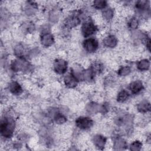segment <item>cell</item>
<instances>
[{
	"label": "cell",
	"instance_id": "cell-26",
	"mask_svg": "<svg viewBox=\"0 0 151 151\" xmlns=\"http://www.w3.org/2000/svg\"><path fill=\"white\" fill-rule=\"evenodd\" d=\"M107 5V2L103 0H97L93 2V6L95 8L100 9H104Z\"/></svg>",
	"mask_w": 151,
	"mask_h": 151
},
{
	"label": "cell",
	"instance_id": "cell-10",
	"mask_svg": "<svg viewBox=\"0 0 151 151\" xmlns=\"http://www.w3.org/2000/svg\"><path fill=\"white\" fill-rule=\"evenodd\" d=\"M93 142L94 146L98 149L102 150L105 146L106 142V138L102 135L97 134L93 137Z\"/></svg>",
	"mask_w": 151,
	"mask_h": 151
},
{
	"label": "cell",
	"instance_id": "cell-27",
	"mask_svg": "<svg viewBox=\"0 0 151 151\" xmlns=\"http://www.w3.org/2000/svg\"><path fill=\"white\" fill-rule=\"evenodd\" d=\"M131 72V69L128 66H124L122 67L118 70V74L120 76H126L130 74Z\"/></svg>",
	"mask_w": 151,
	"mask_h": 151
},
{
	"label": "cell",
	"instance_id": "cell-25",
	"mask_svg": "<svg viewBox=\"0 0 151 151\" xmlns=\"http://www.w3.org/2000/svg\"><path fill=\"white\" fill-rule=\"evenodd\" d=\"M103 17L107 20H110L112 19L113 17V11L111 8H104V9L103 11Z\"/></svg>",
	"mask_w": 151,
	"mask_h": 151
},
{
	"label": "cell",
	"instance_id": "cell-29",
	"mask_svg": "<svg viewBox=\"0 0 151 151\" xmlns=\"http://www.w3.org/2000/svg\"><path fill=\"white\" fill-rule=\"evenodd\" d=\"M35 11H36V6L34 4V3H31V4H29L28 5H27L25 8V11L27 15H32L35 12Z\"/></svg>",
	"mask_w": 151,
	"mask_h": 151
},
{
	"label": "cell",
	"instance_id": "cell-6",
	"mask_svg": "<svg viewBox=\"0 0 151 151\" xmlns=\"http://www.w3.org/2000/svg\"><path fill=\"white\" fill-rule=\"evenodd\" d=\"M54 71L60 74H64L67 68V63L63 59H57L55 60L54 64Z\"/></svg>",
	"mask_w": 151,
	"mask_h": 151
},
{
	"label": "cell",
	"instance_id": "cell-20",
	"mask_svg": "<svg viewBox=\"0 0 151 151\" xmlns=\"http://www.w3.org/2000/svg\"><path fill=\"white\" fill-rule=\"evenodd\" d=\"M149 2L146 0L139 1L136 4V8L141 11L147 10L149 8Z\"/></svg>",
	"mask_w": 151,
	"mask_h": 151
},
{
	"label": "cell",
	"instance_id": "cell-28",
	"mask_svg": "<svg viewBox=\"0 0 151 151\" xmlns=\"http://www.w3.org/2000/svg\"><path fill=\"white\" fill-rule=\"evenodd\" d=\"M142 146V143L139 140H136L131 143L130 146V149L133 151H137L141 149Z\"/></svg>",
	"mask_w": 151,
	"mask_h": 151
},
{
	"label": "cell",
	"instance_id": "cell-2",
	"mask_svg": "<svg viewBox=\"0 0 151 151\" xmlns=\"http://www.w3.org/2000/svg\"><path fill=\"white\" fill-rule=\"evenodd\" d=\"M29 63L23 58H19L14 60L11 64V69L14 71H28L30 68Z\"/></svg>",
	"mask_w": 151,
	"mask_h": 151
},
{
	"label": "cell",
	"instance_id": "cell-9",
	"mask_svg": "<svg viewBox=\"0 0 151 151\" xmlns=\"http://www.w3.org/2000/svg\"><path fill=\"white\" fill-rule=\"evenodd\" d=\"M78 80L76 77L73 74V73H69L67 74L64 78V81L65 85L69 88L75 87L78 83Z\"/></svg>",
	"mask_w": 151,
	"mask_h": 151
},
{
	"label": "cell",
	"instance_id": "cell-24",
	"mask_svg": "<svg viewBox=\"0 0 151 151\" xmlns=\"http://www.w3.org/2000/svg\"><path fill=\"white\" fill-rule=\"evenodd\" d=\"M54 119L58 124H63L67 121L66 117L60 113H56L54 116Z\"/></svg>",
	"mask_w": 151,
	"mask_h": 151
},
{
	"label": "cell",
	"instance_id": "cell-30",
	"mask_svg": "<svg viewBox=\"0 0 151 151\" xmlns=\"http://www.w3.org/2000/svg\"><path fill=\"white\" fill-rule=\"evenodd\" d=\"M129 27L131 29H136L139 25V21L136 18H132L129 22Z\"/></svg>",
	"mask_w": 151,
	"mask_h": 151
},
{
	"label": "cell",
	"instance_id": "cell-14",
	"mask_svg": "<svg viewBox=\"0 0 151 151\" xmlns=\"http://www.w3.org/2000/svg\"><path fill=\"white\" fill-rule=\"evenodd\" d=\"M137 108L140 113H146L150 110V104L147 100H145L138 104Z\"/></svg>",
	"mask_w": 151,
	"mask_h": 151
},
{
	"label": "cell",
	"instance_id": "cell-15",
	"mask_svg": "<svg viewBox=\"0 0 151 151\" xmlns=\"http://www.w3.org/2000/svg\"><path fill=\"white\" fill-rule=\"evenodd\" d=\"M127 146L126 141L121 138H117L114 142V148L115 150H123Z\"/></svg>",
	"mask_w": 151,
	"mask_h": 151
},
{
	"label": "cell",
	"instance_id": "cell-3",
	"mask_svg": "<svg viewBox=\"0 0 151 151\" xmlns=\"http://www.w3.org/2000/svg\"><path fill=\"white\" fill-rule=\"evenodd\" d=\"M97 27L91 21L84 22L81 27V32L84 37H87L96 32Z\"/></svg>",
	"mask_w": 151,
	"mask_h": 151
},
{
	"label": "cell",
	"instance_id": "cell-5",
	"mask_svg": "<svg viewBox=\"0 0 151 151\" xmlns=\"http://www.w3.org/2000/svg\"><path fill=\"white\" fill-rule=\"evenodd\" d=\"M83 47L87 52H93L97 50L99 47V43L96 39L93 38H89L84 41Z\"/></svg>",
	"mask_w": 151,
	"mask_h": 151
},
{
	"label": "cell",
	"instance_id": "cell-19",
	"mask_svg": "<svg viewBox=\"0 0 151 151\" xmlns=\"http://www.w3.org/2000/svg\"><path fill=\"white\" fill-rule=\"evenodd\" d=\"M93 72L91 70V69L83 70L82 72L81 75V79L82 80H86V81H91L93 78L94 76Z\"/></svg>",
	"mask_w": 151,
	"mask_h": 151
},
{
	"label": "cell",
	"instance_id": "cell-12",
	"mask_svg": "<svg viewBox=\"0 0 151 151\" xmlns=\"http://www.w3.org/2000/svg\"><path fill=\"white\" fill-rule=\"evenodd\" d=\"M129 88L133 93L136 94L140 91L143 88V85L142 81L139 80H136L130 84Z\"/></svg>",
	"mask_w": 151,
	"mask_h": 151
},
{
	"label": "cell",
	"instance_id": "cell-31",
	"mask_svg": "<svg viewBox=\"0 0 151 151\" xmlns=\"http://www.w3.org/2000/svg\"><path fill=\"white\" fill-rule=\"evenodd\" d=\"M58 18V14H56L55 12H52L51 15H50V19L51 21H54V20L56 21L57 20Z\"/></svg>",
	"mask_w": 151,
	"mask_h": 151
},
{
	"label": "cell",
	"instance_id": "cell-13",
	"mask_svg": "<svg viewBox=\"0 0 151 151\" xmlns=\"http://www.w3.org/2000/svg\"><path fill=\"white\" fill-rule=\"evenodd\" d=\"M9 90L15 95L20 94L22 92V88L20 84L17 81H12L9 85Z\"/></svg>",
	"mask_w": 151,
	"mask_h": 151
},
{
	"label": "cell",
	"instance_id": "cell-7",
	"mask_svg": "<svg viewBox=\"0 0 151 151\" xmlns=\"http://www.w3.org/2000/svg\"><path fill=\"white\" fill-rule=\"evenodd\" d=\"M80 21L81 20L78 14H73L65 18L64 21V25L66 27L71 28L78 25L80 24Z\"/></svg>",
	"mask_w": 151,
	"mask_h": 151
},
{
	"label": "cell",
	"instance_id": "cell-4",
	"mask_svg": "<svg viewBox=\"0 0 151 151\" xmlns=\"http://www.w3.org/2000/svg\"><path fill=\"white\" fill-rule=\"evenodd\" d=\"M76 124L81 129H87L93 126V122L88 117H79L76 120Z\"/></svg>",
	"mask_w": 151,
	"mask_h": 151
},
{
	"label": "cell",
	"instance_id": "cell-18",
	"mask_svg": "<svg viewBox=\"0 0 151 151\" xmlns=\"http://www.w3.org/2000/svg\"><path fill=\"white\" fill-rule=\"evenodd\" d=\"M99 107L100 106L97 103L91 102L87 104L86 110L89 114H94L99 111Z\"/></svg>",
	"mask_w": 151,
	"mask_h": 151
},
{
	"label": "cell",
	"instance_id": "cell-8",
	"mask_svg": "<svg viewBox=\"0 0 151 151\" xmlns=\"http://www.w3.org/2000/svg\"><path fill=\"white\" fill-rule=\"evenodd\" d=\"M41 42L42 45L45 47H48L52 45L54 42L53 35L48 32L42 33L41 37Z\"/></svg>",
	"mask_w": 151,
	"mask_h": 151
},
{
	"label": "cell",
	"instance_id": "cell-17",
	"mask_svg": "<svg viewBox=\"0 0 151 151\" xmlns=\"http://www.w3.org/2000/svg\"><path fill=\"white\" fill-rule=\"evenodd\" d=\"M150 67V62L147 59H143L139 61L137 64L138 70L140 71H146Z\"/></svg>",
	"mask_w": 151,
	"mask_h": 151
},
{
	"label": "cell",
	"instance_id": "cell-23",
	"mask_svg": "<svg viewBox=\"0 0 151 151\" xmlns=\"http://www.w3.org/2000/svg\"><path fill=\"white\" fill-rule=\"evenodd\" d=\"M14 53L19 58H23L25 54V50L22 45H18L14 49Z\"/></svg>",
	"mask_w": 151,
	"mask_h": 151
},
{
	"label": "cell",
	"instance_id": "cell-11",
	"mask_svg": "<svg viewBox=\"0 0 151 151\" xmlns=\"http://www.w3.org/2000/svg\"><path fill=\"white\" fill-rule=\"evenodd\" d=\"M117 40L116 37L113 35H110L103 40V44L107 47L113 48L117 45Z\"/></svg>",
	"mask_w": 151,
	"mask_h": 151
},
{
	"label": "cell",
	"instance_id": "cell-16",
	"mask_svg": "<svg viewBox=\"0 0 151 151\" xmlns=\"http://www.w3.org/2000/svg\"><path fill=\"white\" fill-rule=\"evenodd\" d=\"M35 27L32 22L29 21L25 22L22 24L21 26V29L23 32L25 33H31L34 30Z\"/></svg>",
	"mask_w": 151,
	"mask_h": 151
},
{
	"label": "cell",
	"instance_id": "cell-1",
	"mask_svg": "<svg viewBox=\"0 0 151 151\" xmlns=\"http://www.w3.org/2000/svg\"><path fill=\"white\" fill-rule=\"evenodd\" d=\"M15 129L14 120L10 117H4L1 120L0 132L1 135L6 138L12 137Z\"/></svg>",
	"mask_w": 151,
	"mask_h": 151
},
{
	"label": "cell",
	"instance_id": "cell-21",
	"mask_svg": "<svg viewBox=\"0 0 151 151\" xmlns=\"http://www.w3.org/2000/svg\"><path fill=\"white\" fill-rule=\"evenodd\" d=\"M90 69L93 72L94 74H99L102 72L103 70V66L101 63L96 62L92 64Z\"/></svg>",
	"mask_w": 151,
	"mask_h": 151
},
{
	"label": "cell",
	"instance_id": "cell-22",
	"mask_svg": "<svg viewBox=\"0 0 151 151\" xmlns=\"http://www.w3.org/2000/svg\"><path fill=\"white\" fill-rule=\"evenodd\" d=\"M129 93L126 90H123L119 93L117 97V100L119 102H124L129 98Z\"/></svg>",
	"mask_w": 151,
	"mask_h": 151
}]
</instances>
